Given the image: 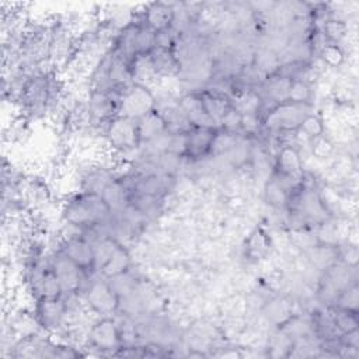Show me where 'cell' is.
Here are the masks:
<instances>
[{"label": "cell", "mask_w": 359, "mask_h": 359, "mask_svg": "<svg viewBox=\"0 0 359 359\" xmlns=\"http://www.w3.org/2000/svg\"><path fill=\"white\" fill-rule=\"evenodd\" d=\"M334 325L339 335L348 334L351 331L359 330V317L358 311L348 310V309H339V307H331L328 306Z\"/></svg>", "instance_id": "20"}, {"label": "cell", "mask_w": 359, "mask_h": 359, "mask_svg": "<svg viewBox=\"0 0 359 359\" xmlns=\"http://www.w3.org/2000/svg\"><path fill=\"white\" fill-rule=\"evenodd\" d=\"M84 112L93 123L105 125L119 115V93L114 90L90 88L84 104Z\"/></svg>", "instance_id": "6"}, {"label": "cell", "mask_w": 359, "mask_h": 359, "mask_svg": "<svg viewBox=\"0 0 359 359\" xmlns=\"http://www.w3.org/2000/svg\"><path fill=\"white\" fill-rule=\"evenodd\" d=\"M219 126H195L192 125L185 133V154L184 158L188 161H202L209 157L210 146L215 139Z\"/></svg>", "instance_id": "10"}, {"label": "cell", "mask_w": 359, "mask_h": 359, "mask_svg": "<svg viewBox=\"0 0 359 359\" xmlns=\"http://www.w3.org/2000/svg\"><path fill=\"white\" fill-rule=\"evenodd\" d=\"M132 269V257L125 244H119L108 262L100 269V275L104 278H112Z\"/></svg>", "instance_id": "18"}, {"label": "cell", "mask_w": 359, "mask_h": 359, "mask_svg": "<svg viewBox=\"0 0 359 359\" xmlns=\"http://www.w3.org/2000/svg\"><path fill=\"white\" fill-rule=\"evenodd\" d=\"M102 133L108 146L116 153L126 154L140 147L137 122L135 119L116 115L102 125Z\"/></svg>", "instance_id": "3"}, {"label": "cell", "mask_w": 359, "mask_h": 359, "mask_svg": "<svg viewBox=\"0 0 359 359\" xmlns=\"http://www.w3.org/2000/svg\"><path fill=\"white\" fill-rule=\"evenodd\" d=\"M79 268L90 275H95V251L94 245L81 234L62 236L57 247Z\"/></svg>", "instance_id": "9"}, {"label": "cell", "mask_w": 359, "mask_h": 359, "mask_svg": "<svg viewBox=\"0 0 359 359\" xmlns=\"http://www.w3.org/2000/svg\"><path fill=\"white\" fill-rule=\"evenodd\" d=\"M154 74L157 79H172L180 76L181 65L174 49L154 48L149 53Z\"/></svg>", "instance_id": "12"}, {"label": "cell", "mask_w": 359, "mask_h": 359, "mask_svg": "<svg viewBox=\"0 0 359 359\" xmlns=\"http://www.w3.org/2000/svg\"><path fill=\"white\" fill-rule=\"evenodd\" d=\"M84 306L98 317H108L118 311L119 297L108 279L95 273L80 294Z\"/></svg>", "instance_id": "2"}, {"label": "cell", "mask_w": 359, "mask_h": 359, "mask_svg": "<svg viewBox=\"0 0 359 359\" xmlns=\"http://www.w3.org/2000/svg\"><path fill=\"white\" fill-rule=\"evenodd\" d=\"M334 151V144L324 135L311 140V153L317 158H325Z\"/></svg>", "instance_id": "26"}, {"label": "cell", "mask_w": 359, "mask_h": 359, "mask_svg": "<svg viewBox=\"0 0 359 359\" xmlns=\"http://www.w3.org/2000/svg\"><path fill=\"white\" fill-rule=\"evenodd\" d=\"M136 122H137L140 146L147 144L168 132L167 122L157 108H154L151 112L146 114Z\"/></svg>", "instance_id": "15"}, {"label": "cell", "mask_w": 359, "mask_h": 359, "mask_svg": "<svg viewBox=\"0 0 359 359\" xmlns=\"http://www.w3.org/2000/svg\"><path fill=\"white\" fill-rule=\"evenodd\" d=\"M201 98L203 111L209 121L215 125L219 126L222 118L226 115V112L233 107V101L229 94L224 91H220L213 87H203L195 90Z\"/></svg>", "instance_id": "11"}, {"label": "cell", "mask_w": 359, "mask_h": 359, "mask_svg": "<svg viewBox=\"0 0 359 359\" xmlns=\"http://www.w3.org/2000/svg\"><path fill=\"white\" fill-rule=\"evenodd\" d=\"M115 174L105 167L93 165L86 170L80 180V191L100 194L102 195L104 189L115 180Z\"/></svg>", "instance_id": "16"}, {"label": "cell", "mask_w": 359, "mask_h": 359, "mask_svg": "<svg viewBox=\"0 0 359 359\" xmlns=\"http://www.w3.org/2000/svg\"><path fill=\"white\" fill-rule=\"evenodd\" d=\"M180 105L184 109L188 121L191 122V125L195 126H202V125H209V126H215L209 118L206 116L201 98L198 95V93L195 90L187 93L185 95H182L180 100Z\"/></svg>", "instance_id": "17"}, {"label": "cell", "mask_w": 359, "mask_h": 359, "mask_svg": "<svg viewBox=\"0 0 359 359\" xmlns=\"http://www.w3.org/2000/svg\"><path fill=\"white\" fill-rule=\"evenodd\" d=\"M143 21L154 31L160 32L172 27L174 21V6L172 3H150L144 6V10L140 11Z\"/></svg>", "instance_id": "14"}, {"label": "cell", "mask_w": 359, "mask_h": 359, "mask_svg": "<svg viewBox=\"0 0 359 359\" xmlns=\"http://www.w3.org/2000/svg\"><path fill=\"white\" fill-rule=\"evenodd\" d=\"M264 196H265V201L272 208L280 209V208H286L289 191L275 177H271L265 184Z\"/></svg>", "instance_id": "21"}, {"label": "cell", "mask_w": 359, "mask_h": 359, "mask_svg": "<svg viewBox=\"0 0 359 359\" xmlns=\"http://www.w3.org/2000/svg\"><path fill=\"white\" fill-rule=\"evenodd\" d=\"M112 212L100 194L79 191L72 195L62 206V219L65 224L79 230L90 227H108Z\"/></svg>", "instance_id": "1"}, {"label": "cell", "mask_w": 359, "mask_h": 359, "mask_svg": "<svg viewBox=\"0 0 359 359\" xmlns=\"http://www.w3.org/2000/svg\"><path fill=\"white\" fill-rule=\"evenodd\" d=\"M318 27V31L323 36V39L327 43H337L339 45V42L348 35V24L345 20L337 18V17H330L327 20H324Z\"/></svg>", "instance_id": "19"}, {"label": "cell", "mask_w": 359, "mask_h": 359, "mask_svg": "<svg viewBox=\"0 0 359 359\" xmlns=\"http://www.w3.org/2000/svg\"><path fill=\"white\" fill-rule=\"evenodd\" d=\"M273 167H275L273 172L293 177V178L303 177V161L294 144L279 146Z\"/></svg>", "instance_id": "13"}, {"label": "cell", "mask_w": 359, "mask_h": 359, "mask_svg": "<svg viewBox=\"0 0 359 359\" xmlns=\"http://www.w3.org/2000/svg\"><path fill=\"white\" fill-rule=\"evenodd\" d=\"M317 55L324 62V65L330 67H338L345 60V53L342 48L337 43H324Z\"/></svg>", "instance_id": "24"}, {"label": "cell", "mask_w": 359, "mask_h": 359, "mask_svg": "<svg viewBox=\"0 0 359 359\" xmlns=\"http://www.w3.org/2000/svg\"><path fill=\"white\" fill-rule=\"evenodd\" d=\"M358 303H359V287H358V282L355 280L349 283L345 289H342L330 306L358 311Z\"/></svg>", "instance_id": "23"}, {"label": "cell", "mask_w": 359, "mask_h": 359, "mask_svg": "<svg viewBox=\"0 0 359 359\" xmlns=\"http://www.w3.org/2000/svg\"><path fill=\"white\" fill-rule=\"evenodd\" d=\"M34 317L39 328L48 332H57L59 330L63 328L69 318V307L66 297H42L35 300Z\"/></svg>", "instance_id": "8"}, {"label": "cell", "mask_w": 359, "mask_h": 359, "mask_svg": "<svg viewBox=\"0 0 359 359\" xmlns=\"http://www.w3.org/2000/svg\"><path fill=\"white\" fill-rule=\"evenodd\" d=\"M157 107V97L150 86L132 83L119 93V115L139 121Z\"/></svg>", "instance_id": "4"}, {"label": "cell", "mask_w": 359, "mask_h": 359, "mask_svg": "<svg viewBox=\"0 0 359 359\" xmlns=\"http://www.w3.org/2000/svg\"><path fill=\"white\" fill-rule=\"evenodd\" d=\"M313 88L311 84L304 80H292L287 88L286 101L294 104H311Z\"/></svg>", "instance_id": "22"}, {"label": "cell", "mask_w": 359, "mask_h": 359, "mask_svg": "<svg viewBox=\"0 0 359 359\" xmlns=\"http://www.w3.org/2000/svg\"><path fill=\"white\" fill-rule=\"evenodd\" d=\"M297 132H302L304 137L313 140L318 136H323L324 133V122L320 116L314 115V114H309L304 116V119L302 121Z\"/></svg>", "instance_id": "25"}, {"label": "cell", "mask_w": 359, "mask_h": 359, "mask_svg": "<svg viewBox=\"0 0 359 359\" xmlns=\"http://www.w3.org/2000/svg\"><path fill=\"white\" fill-rule=\"evenodd\" d=\"M49 259L55 273L60 280L63 296H73V294L80 296L84 287L87 286V283L90 282V279L94 276L84 272L81 268H79L59 248H56V251H53L49 255Z\"/></svg>", "instance_id": "5"}, {"label": "cell", "mask_w": 359, "mask_h": 359, "mask_svg": "<svg viewBox=\"0 0 359 359\" xmlns=\"http://www.w3.org/2000/svg\"><path fill=\"white\" fill-rule=\"evenodd\" d=\"M88 344L93 349H98L101 355L109 352L115 355L118 348L122 345V335L119 324L112 316L98 317L90 327L87 334Z\"/></svg>", "instance_id": "7"}]
</instances>
